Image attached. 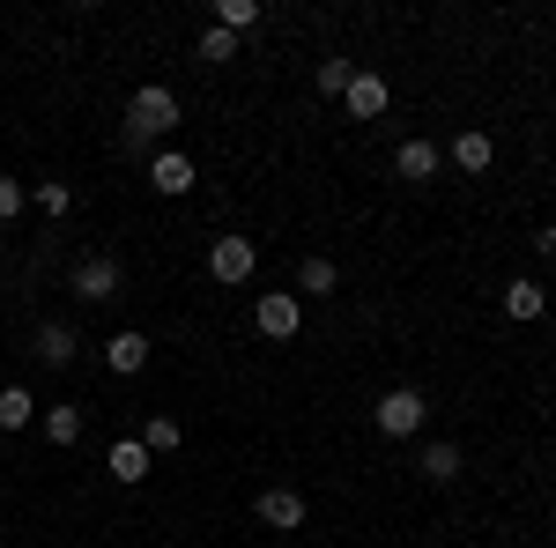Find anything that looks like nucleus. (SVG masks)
<instances>
[{
    "label": "nucleus",
    "instance_id": "nucleus-4",
    "mask_svg": "<svg viewBox=\"0 0 556 548\" xmlns=\"http://www.w3.org/2000/svg\"><path fill=\"white\" fill-rule=\"evenodd\" d=\"M119 282H127V267L112 253H89L75 259V275H67V296H83V304H104V296H119Z\"/></svg>",
    "mask_w": 556,
    "mask_h": 548
},
{
    "label": "nucleus",
    "instance_id": "nucleus-6",
    "mask_svg": "<svg viewBox=\"0 0 556 548\" xmlns=\"http://www.w3.org/2000/svg\"><path fill=\"white\" fill-rule=\"evenodd\" d=\"M149 186H156L164 201L193 193V156H186V149H156V156H149Z\"/></svg>",
    "mask_w": 556,
    "mask_h": 548
},
{
    "label": "nucleus",
    "instance_id": "nucleus-11",
    "mask_svg": "<svg viewBox=\"0 0 556 548\" xmlns=\"http://www.w3.org/2000/svg\"><path fill=\"white\" fill-rule=\"evenodd\" d=\"M104 364H112V379H141L149 371V334H112L104 341Z\"/></svg>",
    "mask_w": 556,
    "mask_h": 548
},
{
    "label": "nucleus",
    "instance_id": "nucleus-21",
    "mask_svg": "<svg viewBox=\"0 0 556 548\" xmlns=\"http://www.w3.org/2000/svg\"><path fill=\"white\" fill-rule=\"evenodd\" d=\"M149 453H178V416H141V430H134Z\"/></svg>",
    "mask_w": 556,
    "mask_h": 548
},
{
    "label": "nucleus",
    "instance_id": "nucleus-10",
    "mask_svg": "<svg viewBox=\"0 0 556 548\" xmlns=\"http://www.w3.org/2000/svg\"><path fill=\"white\" fill-rule=\"evenodd\" d=\"M438 164H445V149H438V141H424V133L393 149V170H401V178H416V186H424V178H438Z\"/></svg>",
    "mask_w": 556,
    "mask_h": 548
},
{
    "label": "nucleus",
    "instance_id": "nucleus-15",
    "mask_svg": "<svg viewBox=\"0 0 556 548\" xmlns=\"http://www.w3.org/2000/svg\"><path fill=\"white\" fill-rule=\"evenodd\" d=\"M104 467H112V474H119V482L134 489V482H149V445H141V437H119V445H112V460H104Z\"/></svg>",
    "mask_w": 556,
    "mask_h": 548
},
{
    "label": "nucleus",
    "instance_id": "nucleus-8",
    "mask_svg": "<svg viewBox=\"0 0 556 548\" xmlns=\"http://www.w3.org/2000/svg\"><path fill=\"white\" fill-rule=\"evenodd\" d=\"M342 104H349V119H386V104H393V89H386V75H349Z\"/></svg>",
    "mask_w": 556,
    "mask_h": 548
},
{
    "label": "nucleus",
    "instance_id": "nucleus-19",
    "mask_svg": "<svg viewBox=\"0 0 556 548\" xmlns=\"http://www.w3.org/2000/svg\"><path fill=\"white\" fill-rule=\"evenodd\" d=\"M334 282H342V267H334V259H319V253L298 267V290L304 296H334Z\"/></svg>",
    "mask_w": 556,
    "mask_h": 548
},
{
    "label": "nucleus",
    "instance_id": "nucleus-18",
    "mask_svg": "<svg viewBox=\"0 0 556 548\" xmlns=\"http://www.w3.org/2000/svg\"><path fill=\"white\" fill-rule=\"evenodd\" d=\"M30 208H45L52 222H60V215L75 208V186H67V178H38V186H30Z\"/></svg>",
    "mask_w": 556,
    "mask_h": 548
},
{
    "label": "nucleus",
    "instance_id": "nucleus-2",
    "mask_svg": "<svg viewBox=\"0 0 556 548\" xmlns=\"http://www.w3.org/2000/svg\"><path fill=\"white\" fill-rule=\"evenodd\" d=\"M371 422H379V437H416V430L430 422V400L416 393V385H393V393H379Z\"/></svg>",
    "mask_w": 556,
    "mask_h": 548
},
{
    "label": "nucleus",
    "instance_id": "nucleus-13",
    "mask_svg": "<svg viewBox=\"0 0 556 548\" xmlns=\"http://www.w3.org/2000/svg\"><path fill=\"white\" fill-rule=\"evenodd\" d=\"M445 156H453V164L468 170V178H482V170L497 164V141H490L482 127H468V133H453V149H445Z\"/></svg>",
    "mask_w": 556,
    "mask_h": 548
},
{
    "label": "nucleus",
    "instance_id": "nucleus-3",
    "mask_svg": "<svg viewBox=\"0 0 556 548\" xmlns=\"http://www.w3.org/2000/svg\"><path fill=\"white\" fill-rule=\"evenodd\" d=\"M208 275L223 282V290L253 282V275H260V245H253V238H238V230H230V238H215V245H208Z\"/></svg>",
    "mask_w": 556,
    "mask_h": 548
},
{
    "label": "nucleus",
    "instance_id": "nucleus-16",
    "mask_svg": "<svg viewBox=\"0 0 556 548\" xmlns=\"http://www.w3.org/2000/svg\"><path fill=\"white\" fill-rule=\"evenodd\" d=\"M75 348H83V341H75V327H38V364L67 371V364H75Z\"/></svg>",
    "mask_w": 556,
    "mask_h": 548
},
{
    "label": "nucleus",
    "instance_id": "nucleus-5",
    "mask_svg": "<svg viewBox=\"0 0 556 548\" xmlns=\"http://www.w3.org/2000/svg\"><path fill=\"white\" fill-rule=\"evenodd\" d=\"M253 327H260V341H298V327H304V296H298V290L260 296V304H253Z\"/></svg>",
    "mask_w": 556,
    "mask_h": 548
},
{
    "label": "nucleus",
    "instance_id": "nucleus-24",
    "mask_svg": "<svg viewBox=\"0 0 556 548\" xmlns=\"http://www.w3.org/2000/svg\"><path fill=\"white\" fill-rule=\"evenodd\" d=\"M23 208H30V186L23 178H0V222H15Z\"/></svg>",
    "mask_w": 556,
    "mask_h": 548
},
{
    "label": "nucleus",
    "instance_id": "nucleus-25",
    "mask_svg": "<svg viewBox=\"0 0 556 548\" xmlns=\"http://www.w3.org/2000/svg\"><path fill=\"white\" fill-rule=\"evenodd\" d=\"M534 253H542V259L556 253V222H549V230H534Z\"/></svg>",
    "mask_w": 556,
    "mask_h": 548
},
{
    "label": "nucleus",
    "instance_id": "nucleus-20",
    "mask_svg": "<svg viewBox=\"0 0 556 548\" xmlns=\"http://www.w3.org/2000/svg\"><path fill=\"white\" fill-rule=\"evenodd\" d=\"M260 23V0H215V30H230V38H245Z\"/></svg>",
    "mask_w": 556,
    "mask_h": 548
},
{
    "label": "nucleus",
    "instance_id": "nucleus-1",
    "mask_svg": "<svg viewBox=\"0 0 556 548\" xmlns=\"http://www.w3.org/2000/svg\"><path fill=\"white\" fill-rule=\"evenodd\" d=\"M164 133H178V89L141 82V89L127 97V133H119V141L141 156V149H149V141H164Z\"/></svg>",
    "mask_w": 556,
    "mask_h": 548
},
{
    "label": "nucleus",
    "instance_id": "nucleus-9",
    "mask_svg": "<svg viewBox=\"0 0 556 548\" xmlns=\"http://www.w3.org/2000/svg\"><path fill=\"white\" fill-rule=\"evenodd\" d=\"M38 430H45V445H83V408L75 400H52V408H38Z\"/></svg>",
    "mask_w": 556,
    "mask_h": 548
},
{
    "label": "nucleus",
    "instance_id": "nucleus-17",
    "mask_svg": "<svg viewBox=\"0 0 556 548\" xmlns=\"http://www.w3.org/2000/svg\"><path fill=\"white\" fill-rule=\"evenodd\" d=\"M30 422H38L30 385H0V430H30Z\"/></svg>",
    "mask_w": 556,
    "mask_h": 548
},
{
    "label": "nucleus",
    "instance_id": "nucleus-22",
    "mask_svg": "<svg viewBox=\"0 0 556 548\" xmlns=\"http://www.w3.org/2000/svg\"><path fill=\"white\" fill-rule=\"evenodd\" d=\"M193 52H201V60H208V67H223V60H238V38H230V30H201V44H193Z\"/></svg>",
    "mask_w": 556,
    "mask_h": 548
},
{
    "label": "nucleus",
    "instance_id": "nucleus-12",
    "mask_svg": "<svg viewBox=\"0 0 556 548\" xmlns=\"http://www.w3.org/2000/svg\"><path fill=\"white\" fill-rule=\"evenodd\" d=\"M497 304H505V319H542V311H549V290H542L534 275H513Z\"/></svg>",
    "mask_w": 556,
    "mask_h": 548
},
{
    "label": "nucleus",
    "instance_id": "nucleus-14",
    "mask_svg": "<svg viewBox=\"0 0 556 548\" xmlns=\"http://www.w3.org/2000/svg\"><path fill=\"white\" fill-rule=\"evenodd\" d=\"M416 474H424L430 489H453V482H460V445H445V437H438V445H424Z\"/></svg>",
    "mask_w": 556,
    "mask_h": 548
},
{
    "label": "nucleus",
    "instance_id": "nucleus-23",
    "mask_svg": "<svg viewBox=\"0 0 556 548\" xmlns=\"http://www.w3.org/2000/svg\"><path fill=\"white\" fill-rule=\"evenodd\" d=\"M349 75H356V67H349L342 52H327V60H319V89H327V97H342V89H349Z\"/></svg>",
    "mask_w": 556,
    "mask_h": 548
},
{
    "label": "nucleus",
    "instance_id": "nucleus-7",
    "mask_svg": "<svg viewBox=\"0 0 556 548\" xmlns=\"http://www.w3.org/2000/svg\"><path fill=\"white\" fill-rule=\"evenodd\" d=\"M304 489H260V526H275V534H298L304 526Z\"/></svg>",
    "mask_w": 556,
    "mask_h": 548
},
{
    "label": "nucleus",
    "instance_id": "nucleus-26",
    "mask_svg": "<svg viewBox=\"0 0 556 548\" xmlns=\"http://www.w3.org/2000/svg\"><path fill=\"white\" fill-rule=\"evenodd\" d=\"M549 304H556V296H549Z\"/></svg>",
    "mask_w": 556,
    "mask_h": 548
}]
</instances>
